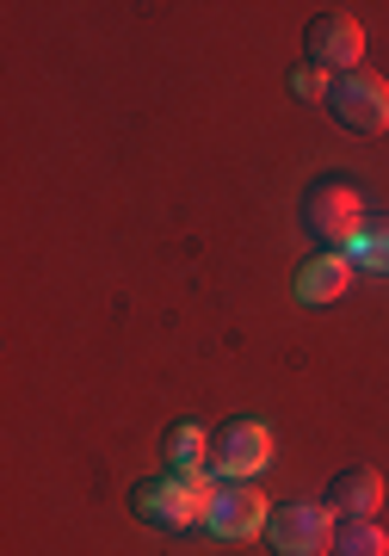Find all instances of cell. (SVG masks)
<instances>
[{
	"label": "cell",
	"instance_id": "obj_8",
	"mask_svg": "<svg viewBox=\"0 0 389 556\" xmlns=\"http://www.w3.org/2000/svg\"><path fill=\"white\" fill-rule=\"evenodd\" d=\"M328 507L340 519H371L377 507H384V477L371 470V464H352V470H340V477L328 482Z\"/></svg>",
	"mask_w": 389,
	"mask_h": 556
},
{
	"label": "cell",
	"instance_id": "obj_10",
	"mask_svg": "<svg viewBox=\"0 0 389 556\" xmlns=\"http://www.w3.org/2000/svg\"><path fill=\"white\" fill-rule=\"evenodd\" d=\"M161 452H167V470H174V477H204V470H211V433H204L198 420H174Z\"/></svg>",
	"mask_w": 389,
	"mask_h": 556
},
{
	"label": "cell",
	"instance_id": "obj_12",
	"mask_svg": "<svg viewBox=\"0 0 389 556\" xmlns=\"http://www.w3.org/2000/svg\"><path fill=\"white\" fill-rule=\"evenodd\" d=\"M352 266H365V273H389V217L371 223L365 236H359V248H352Z\"/></svg>",
	"mask_w": 389,
	"mask_h": 556
},
{
	"label": "cell",
	"instance_id": "obj_11",
	"mask_svg": "<svg viewBox=\"0 0 389 556\" xmlns=\"http://www.w3.org/2000/svg\"><path fill=\"white\" fill-rule=\"evenodd\" d=\"M334 556H389V532L371 526V519H347L334 532Z\"/></svg>",
	"mask_w": 389,
	"mask_h": 556
},
{
	"label": "cell",
	"instance_id": "obj_1",
	"mask_svg": "<svg viewBox=\"0 0 389 556\" xmlns=\"http://www.w3.org/2000/svg\"><path fill=\"white\" fill-rule=\"evenodd\" d=\"M211 482L204 477H149V482H137L130 489V514L137 519H149L155 532H192V526H204L211 519Z\"/></svg>",
	"mask_w": 389,
	"mask_h": 556
},
{
	"label": "cell",
	"instance_id": "obj_7",
	"mask_svg": "<svg viewBox=\"0 0 389 556\" xmlns=\"http://www.w3.org/2000/svg\"><path fill=\"white\" fill-rule=\"evenodd\" d=\"M266 519H273V501L260 495V489H248V482H223L211 495V519H204V532L211 538H253L266 532Z\"/></svg>",
	"mask_w": 389,
	"mask_h": 556
},
{
	"label": "cell",
	"instance_id": "obj_13",
	"mask_svg": "<svg viewBox=\"0 0 389 556\" xmlns=\"http://www.w3.org/2000/svg\"><path fill=\"white\" fill-rule=\"evenodd\" d=\"M328 87H334V75H322V68H297V75H291L297 100H328Z\"/></svg>",
	"mask_w": 389,
	"mask_h": 556
},
{
	"label": "cell",
	"instance_id": "obj_9",
	"mask_svg": "<svg viewBox=\"0 0 389 556\" xmlns=\"http://www.w3.org/2000/svg\"><path fill=\"white\" fill-rule=\"evenodd\" d=\"M347 285H352V254H315L303 260V273H297V303H334V298H347Z\"/></svg>",
	"mask_w": 389,
	"mask_h": 556
},
{
	"label": "cell",
	"instance_id": "obj_3",
	"mask_svg": "<svg viewBox=\"0 0 389 556\" xmlns=\"http://www.w3.org/2000/svg\"><path fill=\"white\" fill-rule=\"evenodd\" d=\"M328 112L347 124L352 137H384V130H389V80L377 75V68H352V75H334Z\"/></svg>",
	"mask_w": 389,
	"mask_h": 556
},
{
	"label": "cell",
	"instance_id": "obj_6",
	"mask_svg": "<svg viewBox=\"0 0 389 556\" xmlns=\"http://www.w3.org/2000/svg\"><path fill=\"white\" fill-rule=\"evenodd\" d=\"M310 68H322V75H352V68H365V25L352 20V13H322V20L310 25Z\"/></svg>",
	"mask_w": 389,
	"mask_h": 556
},
{
	"label": "cell",
	"instance_id": "obj_2",
	"mask_svg": "<svg viewBox=\"0 0 389 556\" xmlns=\"http://www.w3.org/2000/svg\"><path fill=\"white\" fill-rule=\"evenodd\" d=\"M303 229L322 241V254H352L359 236H365V199H359V186L352 179H315L310 199H303Z\"/></svg>",
	"mask_w": 389,
	"mask_h": 556
},
{
	"label": "cell",
	"instance_id": "obj_4",
	"mask_svg": "<svg viewBox=\"0 0 389 556\" xmlns=\"http://www.w3.org/2000/svg\"><path fill=\"white\" fill-rule=\"evenodd\" d=\"M278 556H328L334 551V507L328 501H285L266 519Z\"/></svg>",
	"mask_w": 389,
	"mask_h": 556
},
{
	"label": "cell",
	"instance_id": "obj_5",
	"mask_svg": "<svg viewBox=\"0 0 389 556\" xmlns=\"http://www.w3.org/2000/svg\"><path fill=\"white\" fill-rule=\"evenodd\" d=\"M273 464V427L266 420H229L223 433L211 439V470L223 482H248Z\"/></svg>",
	"mask_w": 389,
	"mask_h": 556
}]
</instances>
